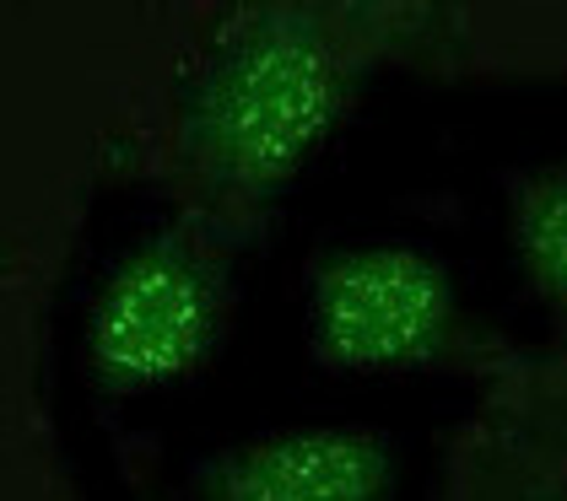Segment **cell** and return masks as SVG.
<instances>
[{
	"label": "cell",
	"mask_w": 567,
	"mask_h": 501,
	"mask_svg": "<svg viewBox=\"0 0 567 501\" xmlns=\"http://www.w3.org/2000/svg\"><path fill=\"white\" fill-rule=\"evenodd\" d=\"M390 11H244L178 71L157 167L184 210L270 216L265 200L347 114L362 71L390 54Z\"/></svg>",
	"instance_id": "6da1fadb"
},
{
	"label": "cell",
	"mask_w": 567,
	"mask_h": 501,
	"mask_svg": "<svg viewBox=\"0 0 567 501\" xmlns=\"http://www.w3.org/2000/svg\"><path fill=\"white\" fill-rule=\"evenodd\" d=\"M270 216L178 210L135 249L92 307L87 373L103 394H152L195 377L233 334L238 259Z\"/></svg>",
	"instance_id": "7a4b0ae2"
},
{
	"label": "cell",
	"mask_w": 567,
	"mask_h": 501,
	"mask_svg": "<svg viewBox=\"0 0 567 501\" xmlns=\"http://www.w3.org/2000/svg\"><path fill=\"white\" fill-rule=\"evenodd\" d=\"M308 356L324 373H508L519 356L465 319L449 270L405 243L313 259Z\"/></svg>",
	"instance_id": "3957f363"
},
{
	"label": "cell",
	"mask_w": 567,
	"mask_h": 501,
	"mask_svg": "<svg viewBox=\"0 0 567 501\" xmlns=\"http://www.w3.org/2000/svg\"><path fill=\"white\" fill-rule=\"evenodd\" d=\"M394 442L362 426H298L238 442L184 474V501H384Z\"/></svg>",
	"instance_id": "277c9868"
},
{
	"label": "cell",
	"mask_w": 567,
	"mask_h": 501,
	"mask_svg": "<svg viewBox=\"0 0 567 501\" xmlns=\"http://www.w3.org/2000/svg\"><path fill=\"white\" fill-rule=\"evenodd\" d=\"M508 243L546 319L567 330V163L508 173Z\"/></svg>",
	"instance_id": "5b68a950"
}]
</instances>
